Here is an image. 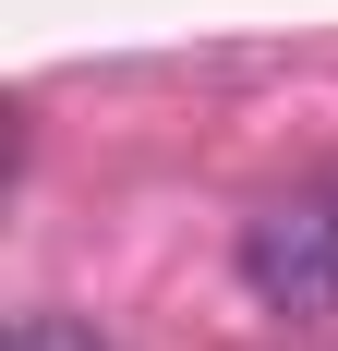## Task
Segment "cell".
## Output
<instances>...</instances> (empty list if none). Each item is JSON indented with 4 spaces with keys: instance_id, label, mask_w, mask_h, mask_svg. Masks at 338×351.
<instances>
[{
    "instance_id": "obj_2",
    "label": "cell",
    "mask_w": 338,
    "mask_h": 351,
    "mask_svg": "<svg viewBox=\"0 0 338 351\" xmlns=\"http://www.w3.org/2000/svg\"><path fill=\"white\" fill-rule=\"evenodd\" d=\"M0 351H109V339H97L85 315H25V327H12Z\"/></svg>"
},
{
    "instance_id": "obj_1",
    "label": "cell",
    "mask_w": 338,
    "mask_h": 351,
    "mask_svg": "<svg viewBox=\"0 0 338 351\" xmlns=\"http://www.w3.org/2000/svg\"><path fill=\"white\" fill-rule=\"evenodd\" d=\"M242 291L266 315H338V194H278L242 218Z\"/></svg>"
}]
</instances>
